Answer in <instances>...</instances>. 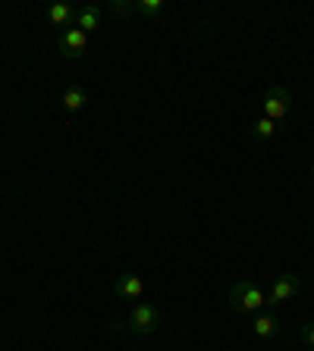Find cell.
Returning <instances> with one entry per match:
<instances>
[{
  "mask_svg": "<svg viewBox=\"0 0 314 351\" xmlns=\"http://www.w3.org/2000/svg\"><path fill=\"white\" fill-rule=\"evenodd\" d=\"M107 13H117V16L132 13V0H113V3H107Z\"/></svg>",
  "mask_w": 314,
  "mask_h": 351,
  "instance_id": "13",
  "label": "cell"
},
{
  "mask_svg": "<svg viewBox=\"0 0 314 351\" xmlns=\"http://www.w3.org/2000/svg\"><path fill=\"white\" fill-rule=\"evenodd\" d=\"M88 51V35L82 29H63V35H60V53H63L66 60H79L82 53Z\"/></svg>",
  "mask_w": 314,
  "mask_h": 351,
  "instance_id": "5",
  "label": "cell"
},
{
  "mask_svg": "<svg viewBox=\"0 0 314 351\" xmlns=\"http://www.w3.org/2000/svg\"><path fill=\"white\" fill-rule=\"evenodd\" d=\"M161 323V314H157V307L148 304V301H139V304L132 307V314L126 317V326L135 332V336H151L154 329Z\"/></svg>",
  "mask_w": 314,
  "mask_h": 351,
  "instance_id": "3",
  "label": "cell"
},
{
  "mask_svg": "<svg viewBox=\"0 0 314 351\" xmlns=\"http://www.w3.org/2000/svg\"><path fill=\"white\" fill-rule=\"evenodd\" d=\"M132 10L145 19H157L164 13V0H132Z\"/></svg>",
  "mask_w": 314,
  "mask_h": 351,
  "instance_id": "12",
  "label": "cell"
},
{
  "mask_svg": "<svg viewBox=\"0 0 314 351\" xmlns=\"http://www.w3.org/2000/svg\"><path fill=\"white\" fill-rule=\"evenodd\" d=\"M229 304H233L236 314H261L264 292L251 279H239V282H233V289H229Z\"/></svg>",
  "mask_w": 314,
  "mask_h": 351,
  "instance_id": "1",
  "label": "cell"
},
{
  "mask_svg": "<svg viewBox=\"0 0 314 351\" xmlns=\"http://www.w3.org/2000/svg\"><path fill=\"white\" fill-rule=\"evenodd\" d=\"M117 295L120 298H132L139 301L142 295H145V282H142V276H135V273H123V276H117Z\"/></svg>",
  "mask_w": 314,
  "mask_h": 351,
  "instance_id": "7",
  "label": "cell"
},
{
  "mask_svg": "<svg viewBox=\"0 0 314 351\" xmlns=\"http://www.w3.org/2000/svg\"><path fill=\"white\" fill-rule=\"evenodd\" d=\"M85 101H88V95H85V88H79V85H69L63 91V97H60L66 113H79V110L85 107Z\"/></svg>",
  "mask_w": 314,
  "mask_h": 351,
  "instance_id": "8",
  "label": "cell"
},
{
  "mask_svg": "<svg viewBox=\"0 0 314 351\" xmlns=\"http://www.w3.org/2000/svg\"><path fill=\"white\" fill-rule=\"evenodd\" d=\"M47 22L51 25H69V22H76V10L66 7V3H54V7H47Z\"/></svg>",
  "mask_w": 314,
  "mask_h": 351,
  "instance_id": "11",
  "label": "cell"
},
{
  "mask_svg": "<svg viewBox=\"0 0 314 351\" xmlns=\"http://www.w3.org/2000/svg\"><path fill=\"white\" fill-rule=\"evenodd\" d=\"M299 336H302V342H308L314 348V323H305V326L299 329Z\"/></svg>",
  "mask_w": 314,
  "mask_h": 351,
  "instance_id": "14",
  "label": "cell"
},
{
  "mask_svg": "<svg viewBox=\"0 0 314 351\" xmlns=\"http://www.w3.org/2000/svg\"><path fill=\"white\" fill-rule=\"evenodd\" d=\"M311 351H314V348H311Z\"/></svg>",
  "mask_w": 314,
  "mask_h": 351,
  "instance_id": "16",
  "label": "cell"
},
{
  "mask_svg": "<svg viewBox=\"0 0 314 351\" xmlns=\"http://www.w3.org/2000/svg\"><path fill=\"white\" fill-rule=\"evenodd\" d=\"M311 179H314V163H311Z\"/></svg>",
  "mask_w": 314,
  "mask_h": 351,
  "instance_id": "15",
  "label": "cell"
},
{
  "mask_svg": "<svg viewBox=\"0 0 314 351\" xmlns=\"http://www.w3.org/2000/svg\"><path fill=\"white\" fill-rule=\"evenodd\" d=\"M251 329H255L258 339H273L277 336V329H280V323H277V317L273 314H258L255 323H251Z\"/></svg>",
  "mask_w": 314,
  "mask_h": 351,
  "instance_id": "9",
  "label": "cell"
},
{
  "mask_svg": "<svg viewBox=\"0 0 314 351\" xmlns=\"http://www.w3.org/2000/svg\"><path fill=\"white\" fill-rule=\"evenodd\" d=\"M289 110H293V95L286 91L283 85H273L261 101V117L273 119V123H283L289 117Z\"/></svg>",
  "mask_w": 314,
  "mask_h": 351,
  "instance_id": "2",
  "label": "cell"
},
{
  "mask_svg": "<svg viewBox=\"0 0 314 351\" xmlns=\"http://www.w3.org/2000/svg\"><path fill=\"white\" fill-rule=\"evenodd\" d=\"M104 25V7L101 3H85L82 10H76V29L88 32H98Z\"/></svg>",
  "mask_w": 314,
  "mask_h": 351,
  "instance_id": "6",
  "label": "cell"
},
{
  "mask_svg": "<svg viewBox=\"0 0 314 351\" xmlns=\"http://www.w3.org/2000/svg\"><path fill=\"white\" fill-rule=\"evenodd\" d=\"M299 289H302L299 276H295V273H283V276H280L277 282H273L271 292L264 295V304H267V307H280L283 301L295 298V295H299Z\"/></svg>",
  "mask_w": 314,
  "mask_h": 351,
  "instance_id": "4",
  "label": "cell"
},
{
  "mask_svg": "<svg viewBox=\"0 0 314 351\" xmlns=\"http://www.w3.org/2000/svg\"><path fill=\"white\" fill-rule=\"evenodd\" d=\"M277 129L280 125L273 123V119H267V117H258L255 123H251V138H258V141H271L273 135H277Z\"/></svg>",
  "mask_w": 314,
  "mask_h": 351,
  "instance_id": "10",
  "label": "cell"
}]
</instances>
